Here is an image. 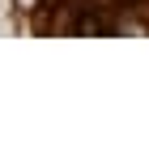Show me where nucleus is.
Masks as SVG:
<instances>
[{
	"instance_id": "obj_1",
	"label": "nucleus",
	"mask_w": 149,
	"mask_h": 149,
	"mask_svg": "<svg viewBox=\"0 0 149 149\" xmlns=\"http://www.w3.org/2000/svg\"><path fill=\"white\" fill-rule=\"evenodd\" d=\"M26 4H34V0H26Z\"/></svg>"
}]
</instances>
